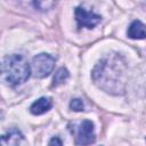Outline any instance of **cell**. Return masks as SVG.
<instances>
[{"label": "cell", "mask_w": 146, "mask_h": 146, "mask_svg": "<svg viewBox=\"0 0 146 146\" xmlns=\"http://www.w3.org/2000/svg\"><path fill=\"white\" fill-rule=\"evenodd\" d=\"M52 107V100L49 97H41L36 99L31 106H30V112L33 115H41L48 112Z\"/></svg>", "instance_id": "52a82bcc"}, {"label": "cell", "mask_w": 146, "mask_h": 146, "mask_svg": "<svg viewBox=\"0 0 146 146\" xmlns=\"http://www.w3.org/2000/svg\"><path fill=\"white\" fill-rule=\"evenodd\" d=\"M34 7L39 10H48L50 9L52 6H55V2H44V1H36L33 2Z\"/></svg>", "instance_id": "8fae6325"}, {"label": "cell", "mask_w": 146, "mask_h": 146, "mask_svg": "<svg viewBox=\"0 0 146 146\" xmlns=\"http://www.w3.org/2000/svg\"><path fill=\"white\" fill-rule=\"evenodd\" d=\"M70 108L75 111V112H81L84 110V104L80 98H74L70 103Z\"/></svg>", "instance_id": "30bf717a"}, {"label": "cell", "mask_w": 146, "mask_h": 146, "mask_svg": "<svg viewBox=\"0 0 146 146\" xmlns=\"http://www.w3.org/2000/svg\"><path fill=\"white\" fill-rule=\"evenodd\" d=\"M75 135V143L79 146H88L96 141L95 125L91 121L84 120L78 124L75 129H73Z\"/></svg>", "instance_id": "277c9868"}, {"label": "cell", "mask_w": 146, "mask_h": 146, "mask_svg": "<svg viewBox=\"0 0 146 146\" xmlns=\"http://www.w3.org/2000/svg\"><path fill=\"white\" fill-rule=\"evenodd\" d=\"M70 78V73L65 67H60L56 71L54 79H52V87H58L66 82V80Z\"/></svg>", "instance_id": "9c48e42d"}, {"label": "cell", "mask_w": 146, "mask_h": 146, "mask_svg": "<svg viewBox=\"0 0 146 146\" xmlns=\"http://www.w3.org/2000/svg\"><path fill=\"white\" fill-rule=\"evenodd\" d=\"M95 83L108 94L119 95L124 90L125 64L119 55H108L103 58L92 71Z\"/></svg>", "instance_id": "6da1fadb"}, {"label": "cell", "mask_w": 146, "mask_h": 146, "mask_svg": "<svg viewBox=\"0 0 146 146\" xmlns=\"http://www.w3.org/2000/svg\"><path fill=\"white\" fill-rule=\"evenodd\" d=\"M145 25L140 21H133L128 29V36L131 39H145Z\"/></svg>", "instance_id": "ba28073f"}, {"label": "cell", "mask_w": 146, "mask_h": 146, "mask_svg": "<svg viewBox=\"0 0 146 146\" xmlns=\"http://www.w3.org/2000/svg\"><path fill=\"white\" fill-rule=\"evenodd\" d=\"M0 146H26L25 137L19 130L13 129L0 137Z\"/></svg>", "instance_id": "8992f818"}, {"label": "cell", "mask_w": 146, "mask_h": 146, "mask_svg": "<svg viewBox=\"0 0 146 146\" xmlns=\"http://www.w3.org/2000/svg\"><path fill=\"white\" fill-rule=\"evenodd\" d=\"M31 75V67L22 55H8L0 60V79L10 87L24 83Z\"/></svg>", "instance_id": "7a4b0ae2"}, {"label": "cell", "mask_w": 146, "mask_h": 146, "mask_svg": "<svg viewBox=\"0 0 146 146\" xmlns=\"http://www.w3.org/2000/svg\"><path fill=\"white\" fill-rule=\"evenodd\" d=\"M55 57H52L49 54H39L32 59V64L30 65L31 67V73L34 78L42 79L48 76L54 67H55Z\"/></svg>", "instance_id": "3957f363"}, {"label": "cell", "mask_w": 146, "mask_h": 146, "mask_svg": "<svg viewBox=\"0 0 146 146\" xmlns=\"http://www.w3.org/2000/svg\"><path fill=\"white\" fill-rule=\"evenodd\" d=\"M74 14H75V19H76V23H78V27L79 29L86 27V29L91 30L102 19V17L99 15L95 14L94 11L87 10L83 7H76Z\"/></svg>", "instance_id": "5b68a950"}, {"label": "cell", "mask_w": 146, "mask_h": 146, "mask_svg": "<svg viewBox=\"0 0 146 146\" xmlns=\"http://www.w3.org/2000/svg\"><path fill=\"white\" fill-rule=\"evenodd\" d=\"M49 146H63V144H62V140L58 137H54V138L50 139Z\"/></svg>", "instance_id": "7c38bea8"}]
</instances>
